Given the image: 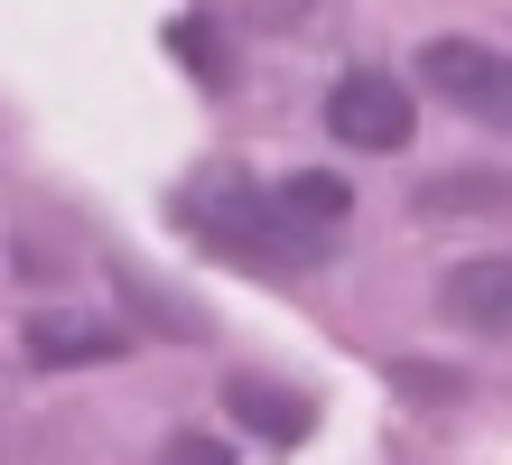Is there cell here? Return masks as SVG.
Returning <instances> with one entry per match:
<instances>
[{
    "mask_svg": "<svg viewBox=\"0 0 512 465\" xmlns=\"http://www.w3.org/2000/svg\"><path fill=\"white\" fill-rule=\"evenodd\" d=\"M270 196H280V214H289V224H308V233H336L345 214H354V186L326 177V168H298V177L270 186Z\"/></svg>",
    "mask_w": 512,
    "mask_h": 465,
    "instance_id": "7",
    "label": "cell"
},
{
    "mask_svg": "<svg viewBox=\"0 0 512 465\" xmlns=\"http://www.w3.org/2000/svg\"><path fill=\"white\" fill-rule=\"evenodd\" d=\"M494 205H512V177H438L419 196V214H494Z\"/></svg>",
    "mask_w": 512,
    "mask_h": 465,
    "instance_id": "8",
    "label": "cell"
},
{
    "mask_svg": "<svg viewBox=\"0 0 512 465\" xmlns=\"http://www.w3.org/2000/svg\"><path fill=\"white\" fill-rule=\"evenodd\" d=\"M187 224L215 242V252L252 261V270H308L317 242H326L308 224H289L270 186H196V196H187Z\"/></svg>",
    "mask_w": 512,
    "mask_h": 465,
    "instance_id": "1",
    "label": "cell"
},
{
    "mask_svg": "<svg viewBox=\"0 0 512 465\" xmlns=\"http://www.w3.org/2000/svg\"><path fill=\"white\" fill-rule=\"evenodd\" d=\"M168 47L187 56L205 84H224V47H215V28H205V19H177V28H168Z\"/></svg>",
    "mask_w": 512,
    "mask_h": 465,
    "instance_id": "9",
    "label": "cell"
},
{
    "mask_svg": "<svg viewBox=\"0 0 512 465\" xmlns=\"http://www.w3.org/2000/svg\"><path fill=\"white\" fill-rule=\"evenodd\" d=\"M419 84H429L438 103H457L466 121L512 131V56L503 47H485V38H429L419 47Z\"/></svg>",
    "mask_w": 512,
    "mask_h": 465,
    "instance_id": "2",
    "label": "cell"
},
{
    "mask_svg": "<svg viewBox=\"0 0 512 465\" xmlns=\"http://www.w3.org/2000/svg\"><path fill=\"white\" fill-rule=\"evenodd\" d=\"M233 410H243V428H252V438H270V447H298V438H308V428H317V410H308V400H298V391H280V382H252V372H233Z\"/></svg>",
    "mask_w": 512,
    "mask_h": 465,
    "instance_id": "5",
    "label": "cell"
},
{
    "mask_svg": "<svg viewBox=\"0 0 512 465\" xmlns=\"http://www.w3.org/2000/svg\"><path fill=\"white\" fill-rule=\"evenodd\" d=\"M131 335L122 326H84V317H38L28 326V363H47V372H66V363H112Z\"/></svg>",
    "mask_w": 512,
    "mask_h": 465,
    "instance_id": "6",
    "label": "cell"
},
{
    "mask_svg": "<svg viewBox=\"0 0 512 465\" xmlns=\"http://www.w3.org/2000/svg\"><path fill=\"white\" fill-rule=\"evenodd\" d=\"M326 131H336L345 149H373V159H391V149H410L419 112H410V84H391L373 66L336 75V93H326Z\"/></svg>",
    "mask_w": 512,
    "mask_h": 465,
    "instance_id": "3",
    "label": "cell"
},
{
    "mask_svg": "<svg viewBox=\"0 0 512 465\" xmlns=\"http://www.w3.org/2000/svg\"><path fill=\"white\" fill-rule=\"evenodd\" d=\"M159 465H233V447H215V438H168Z\"/></svg>",
    "mask_w": 512,
    "mask_h": 465,
    "instance_id": "10",
    "label": "cell"
},
{
    "mask_svg": "<svg viewBox=\"0 0 512 465\" xmlns=\"http://www.w3.org/2000/svg\"><path fill=\"white\" fill-rule=\"evenodd\" d=\"M438 307H447L466 335H512V252L457 261V270H447V289H438Z\"/></svg>",
    "mask_w": 512,
    "mask_h": 465,
    "instance_id": "4",
    "label": "cell"
}]
</instances>
